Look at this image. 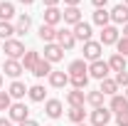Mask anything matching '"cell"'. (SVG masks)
<instances>
[{
    "instance_id": "obj_1",
    "label": "cell",
    "mask_w": 128,
    "mask_h": 126,
    "mask_svg": "<svg viewBox=\"0 0 128 126\" xmlns=\"http://www.w3.org/2000/svg\"><path fill=\"white\" fill-rule=\"evenodd\" d=\"M2 49H5L8 59H20V57H25V52H27L20 40H5V42H2Z\"/></svg>"
},
{
    "instance_id": "obj_2",
    "label": "cell",
    "mask_w": 128,
    "mask_h": 126,
    "mask_svg": "<svg viewBox=\"0 0 128 126\" xmlns=\"http://www.w3.org/2000/svg\"><path fill=\"white\" fill-rule=\"evenodd\" d=\"M101 52H104V45H101V42H96V40L84 42V62H86V59H89V62L101 59Z\"/></svg>"
},
{
    "instance_id": "obj_3",
    "label": "cell",
    "mask_w": 128,
    "mask_h": 126,
    "mask_svg": "<svg viewBox=\"0 0 128 126\" xmlns=\"http://www.w3.org/2000/svg\"><path fill=\"white\" fill-rule=\"evenodd\" d=\"M108 72H111V69H108V62H104V59H96V62L89 64V77L98 79V82L108 77Z\"/></svg>"
},
{
    "instance_id": "obj_4",
    "label": "cell",
    "mask_w": 128,
    "mask_h": 126,
    "mask_svg": "<svg viewBox=\"0 0 128 126\" xmlns=\"http://www.w3.org/2000/svg\"><path fill=\"white\" fill-rule=\"evenodd\" d=\"M121 40V32H118V27L116 25H106V27H101V45H116Z\"/></svg>"
},
{
    "instance_id": "obj_5",
    "label": "cell",
    "mask_w": 128,
    "mask_h": 126,
    "mask_svg": "<svg viewBox=\"0 0 128 126\" xmlns=\"http://www.w3.org/2000/svg\"><path fill=\"white\" fill-rule=\"evenodd\" d=\"M57 45L62 49H72L76 45V37H74V32L72 30H57V40H54Z\"/></svg>"
},
{
    "instance_id": "obj_6",
    "label": "cell",
    "mask_w": 128,
    "mask_h": 126,
    "mask_svg": "<svg viewBox=\"0 0 128 126\" xmlns=\"http://www.w3.org/2000/svg\"><path fill=\"white\" fill-rule=\"evenodd\" d=\"M30 119V109L25 106V104H12L10 106V121H17V124H22V121H27Z\"/></svg>"
},
{
    "instance_id": "obj_7",
    "label": "cell",
    "mask_w": 128,
    "mask_h": 126,
    "mask_svg": "<svg viewBox=\"0 0 128 126\" xmlns=\"http://www.w3.org/2000/svg\"><path fill=\"white\" fill-rule=\"evenodd\" d=\"M108 121H111V109L101 106V109L91 111V126H106Z\"/></svg>"
},
{
    "instance_id": "obj_8",
    "label": "cell",
    "mask_w": 128,
    "mask_h": 126,
    "mask_svg": "<svg viewBox=\"0 0 128 126\" xmlns=\"http://www.w3.org/2000/svg\"><path fill=\"white\" fill-rule=\"evenodd\" d=\"M64 57V49L57 45V42H49V45H44V59H47L49 64L52 62H59Z\"/></svg>"
},
{
    "instance_id": "obj_9",
    "label": "cell",
    "mask_w": 128,
    "mask_h": 126,
    "mask_svg": "<svg viewBox=\"0 0 128 126\" xmlns=\"http://www.w3.org/2000/svg\"><path fill=\"white\" fill-rule=\"evenodd\" d=\"M111 22H116V25H126V22H128V5H123V3L113 5V10H111Z\"/></svg>"
},
{
    "instance_id": "obj_10",
    "label": "cell",
    "mask_w": 128,
    "mask_h": 126,
    "mask_svg": "<svg viewBox=\"0 0 128 126\" xmlns=\"http://www.w3.org/2000/svg\"><path fill=\"white\" fill-rule=\"evenodd\" d=\"M49 84H52L54 89H64V87L69 84V72H59V69H52V74H49Z\"/></svg>"
},
{
    "instance_id": "obj_11",
    "label": "cell",
    "mask_w": 128,
    "mask_h": 126,
    "mask_svg": "<svg viewBox=\"0 0 128 126\" xmlns=\"http://www.w3.org/2000/svg\"><path fill=\"white\" fill-rule=\"evenodd\" d=\"M44 114L49 119H59L62 116V101L59 99H47L44 101Z\"/></svg>"
},
{
    "instance_id": "obj_12",
    "label": "cell",
    "mask_w": 128,
    "mask_h": 126,
    "mask_svg": "<svg viewBox=\"0 0 128 126\" xmlns=\"http://www.w3.org/2000/svg\"><path fill=\"white\" fill-rule=\"evenodd\" d=\"M74 37H76V40H81V42H89V40H91V25H89V22H84V20H81L79 25H74Z\"/></svg>"
},
{
    "instance_id": "obj_13",
    "label": "cell",
    "mask_w": 128,
    "mask_h": 126,
    "mask_svg": "<svg viewBox=\"0 0 128 126\" xmlns=\"http://www.w3.org/2000/svg\"><path fill=\"white\" fill-rule=\"evenodd\" d=\"M62 20L66 25H79L81 22V10L79 8H64L62 10Z\"/></svg>"
},
{
    "instance_id": "obj_14",
    "label": "cell",
    "mask_w": 128,
    "mask_h": 126,
    "mask_svg": "<svg viewBox=\"0 0 128 126\" xmlns=\"http://www.w3.org/2000/svg\"><path fill=\"white\" fill-rule=\"evenodd\" d=\"M59 22H62V10L59 8H44V25L57 27Z\"/></svg>"
},
{
    "instance_id": "obj_15",
    "label": "cell",
    "mask_w": 128,
    "mask_h": 126,
    "mask_svg": "<svg viewBox=\"0 0 128 126\" xmlns=\"http://www.w3.org/2000/svg\"><path fill=\"white\" fill-rule=\"evenodd\" d=\"M37 62H40V52H37V49H27L25 57H22V69H25V72H32Z\"/></svg>"
},
{
    "instance_id": "obj_16",
    "label": "cell",
    "mask_w": 128,
    "mask_h": 126,
    "mask_svg": "<svg viewBox=\"0 0 128 126\" xmlns=\"http://www.w3.org/2000/svg\"><path fill=\"white\" fill-rule=\"evenodd\" d=\"M22 72H25V69H22V62H20V59H5V74H8V77L17 79Z\"/></svg>"
},
{
    "instance_id": "obj_17",
    "label": "cell",
    "mask_w": 128,
    "mask_h": 126,
    "mask_svg": "<svg viewBox=\"0 0 128 126\" xmlns=\"http://www.w3.org/2000/svg\"><path fill=\"white\" fill-rule=\"evenodd\" d=\"M108 109H111V114H113V111H116V114L128 111V99H126V94H123V96H121V94L111 96V104H108Z\"/></svg>"
},
{
    "instance_id": "obj_18",
    "label": "cell",
    "mask_w": 128,
    "mask_h": 126,
    "mask_svg": "<svg viewBox=\"0 0 128 126\" xmlns=\"http://www.w3.org/2000/svg\"><path fill=\"white\" fill-rule=\"evenodd\" d=\"M32 74H34L37 79H42V77H49V74H52V64H49L47 59H44V57H40V62L34 64Z\"/></svg>"
},
{
    "instance_id": "obj_19",
    "label": "cell",
    "mask_w": 128,
    "mask_h": 126,
    "mask_svg": "<svg viewBox=\"0 0 128 126\" xmlns=\"http://www.w3.org/2000/svg\"><path fill=\"white\" fill-rule=\"evenodd\" d=\"M66 101H69V106H84L86 104V94L81 89H72V92H66Z\"/></svg>"
},
{
    "instance_id": "obj_20",
    "label": "cell",
    "mask_w": 128,
    "mask_h": 126,
    "mask_svg": "<svg viewBox=\"0 0 128 126\" xmlns=\"http://www.w3.org/2000/svg\"><path fill=\"white\" fill-rule=\"evenodd\" d=\"M69 77H79V74H89V64L84 62V59H74V62L69 64Z\"/></svg>"
},
{
    "instance_id": "obj_21",
    "label": "cell",
    "mask_w": 128,
    "mask_h": 126,
    "mask_svg": "<svg viewBox=\"0 0 128 126\" xmlns=\"http://www.w3.org/2000/svg\"><path fill=\"white\" fill-rule=\"evenodd\" d=\"M104 96H116L118 94V84H116V79H101V89H98Z\"/></svg>"
},
{
    "instance_id": "obj_22",
    "label": "cell",
    "mask_w": 128,
    "mask_h": 126,
    "mask_svg": "<svg viewBox=\"0 0 128 126\" xmlns=\"http://www.w3.org/2000/svg\"><path fill=\"white\" fill-rule=\"evenodd\" d=\"M108 69L116 72V74H118V72H126V57H123V54H118V52L111 54V59H108Z\"/></svg>"
},
{
    "instance_id": "obj_23",
    "label": "cell",
    "mask_w": 128,
    "mask_h": 126,
    "mask_svg": "<svg viewBox=\"0 0 128 126\" xmlns=\"http://www.w3.org/2000/svg\"><path fill=\"white\" fill-rule=\"evenodd\" d=\"M40 40H44V45H49V42H54L57 40V27H52V25H40Z\"/></svg>"
},
{
    "instance_id": "obj_24",
    "label": "cell",
    "mask_w": 128,
    "mask_h": 126,
    "mask_svg": "<svg viewBox=\"0 0 128 126\" xmlns=\"http://www.w3.org/2000/svg\"><path fill=\"white\" fill-rule=\"evenodd\" d=\"M94 22L98 25V27H106V25H111V13H108L106 8H98V10H94Z\"/></svg>"
},
{
    "instance_id": "obj_25",
    "label": "cell",
    "mask_w": 128,
    "mask_h": 126,
    "mask_svg": "<svg viewBox=\"0 0 128 126\" xmlns=\"http://www.w3.org/2000/svg\"><path fill=\"white\" fill-rule=\"evenodd\" d=\"M8 94H10V99H22V96L27 94V87L20 82V79H15L12 84H10V89H8Z\"/></svg>"
},
{
    "instance_id": "obj_26",
    "label": "cell",
    "mask_w": 128,
    "mask_h": 126,
    "mask_svg": "<svg viewBox=\"0 0 128 126\" xmlns=\"http://www.w3.org/2000/svg\"><path fill=\"white\" fill-rule=\"evenodd\" d=\"M69 121H74V124H84V116H86V111L84 106H69Z\"/></svg>"
},
{
    "instance_id": "obj_27",
    "label": "cell",
    "mask_w": 128,
    "mask_h": 126,
    "mask_svg": "<svg viewBox=\"0 0 128 126\" xmlns=\"http://www.w3.org/2000/svg\"><path fill=\"white\" fill-rule=\"evenodd\" d=\"M86 104H91L94 109H101V106H104V94H101L98 89H96V92H89V94H86Z\"/></svg>"
},
{
    "instance_id": "obj_28",
    "label": "cell",
    "mask_w": 128,
    "mask_h": 126,
    "mask_svg": "<svg viewBox=\"0 0 128 126\" xmlns=\"http://www.w3.org/2000/svg\"><path fill=\"white\" fill-rule=\"evenodd\" d=\"M30 25H32V17L30 15H20V17H17V25H15V32H17V35H25V32L30 30Z\"/></svg>"
},
{
    "instance_id": "obj_29",
    "label": "cell",
    "mask_w": 128,
    "mask_h": 126,
    "mask_svg": "<svg viewBox=\"0 0 128 126\" xmlns=\"http://www.w3.org/2000/svg\"><path fill=\"white\" fill-rule=\"evenodd\" d=\"M12 35H17V32H15V25L0 20V40H12Z\"/></svg>"
},
{
    "instance_id": "obj_30",
    "label": "cell",
    "mask_w": 128,
    "mask_h": 126,
    "mask_svg": "<svg viewBox=\"0 0 128 126\" xmlns=\"http://www.w3.org/2000/svg\"><path fill=\"white\" fill-rule=\"evenodd\" d=\"M27 94H30L32 101H44V94H47V92H44V87H42V84H34V87L27 89Z\"/></svg>"
},
{
    "instance_id": "obj_31",
    "label": "cell",
    "mask_w": 128,
    "mask_h": 126,
    "mask_svg": "<svg viewBox=\"0 0 128 126\" xmlns=\"http://www.w3.org/2000/svg\"><path fill=\"white\" fill-rule=\"evenodd\" d=\"M69 84L74 87V89H86V84H89V74H79V77H69Z\"/></svg>"
},
{
    "instance_id": "obj_32",
    "label": "cell",
    "mask_w": 128,
    "mask_h": 126,
    "mask_svg": "<svg viewBox=\"0 0 128 126\" xmlns=\"http://www.w3.org/2000/svg\"><path fill=\"white\" fill-rule=\"evenodd\" d=\"M15 15V5L12 3H0V20H10V17Z\"/></svg>"
},
{
    "instance_id": "obj_33",
    "label": "cell",
    "mask_w": 128,
    "mask_h": 126,
    "mask_svg": "<svg viewBox=\"0 0 128 126\" xmlns=\"http://www.w3.org/2000/svg\"><path fill=\"white\" fill-rule=\"evenodd\" d=\"M10 106H12L10 94H8V92H0V111H10Z\"/></svg>"
},
{
    "instance_id": "obj_34",
    "label": "cell",
    "mask_w": 128,
    "mask_h": 126,
    "mask_svg": "<svg viewBox=\"0 0 128 126\" xmlns=\"http://www.w3.org/2000/svg\"><path fill=\"white\" fill-rule=\"evenodd\" d=\"M116 47H118V54L128 57V40H126V37H121V40L116 42Z\"/></svg>"
},
{
    "instance_id": "obj_35",
    "label": "cell",
    "mask_w": 128,
    "mask_h": 126,
    "mask_svg": "<svg viewBox=\"0 0 128 126\" xmlns=\"http://www.w3.org/2000/svg\"><path fill=\"white\" fill-rule=\"evenodd\" d=\"M116 84L118 87H128V72H118L116 74Z\"/></svg>"
},
{
    "instance_id": "obj_36",
    "label": "cell",
    "mask_w": 128,
    "mask_h": 126,
    "mask_svg": "<svg viewBox=\"0 0 128 126\" xmlns=\"http://www.w3.org/2000/svg\"><path fill=\"white\" fill-rule=\"evenodd\" d=\"M116 124H118V126H128V111L116 114Z\"/></svg>"
},
{
    "instance_id": "obj_37",
    "label": "cell",
    "mask_w": 128,
    "mask_h": 126,
    "mask_svg": "<svg viewBox=\"0 0 128 126\" xmlns=\"http://www.w3.org/2000/svg\"><path fill=\"white\" fill-rule=\"evenodd\" d=\"M79 3H81V0H64L66 8H79Z\"/></svg>"
},
{
    "instance_id": "obj_38",
    "label": "cell",
    "mask_w": 128,
    "mask_h": 126,
    "mask_svg": "<svg viewBox=\"0 0 128 126\" xmlns=\"http://www.w3.org/2000/svg\"><path fill=\"white\" fill-rule=\"evenodd\" d=\"M91 3H94L96 10H98V8H106V3H108V0H91Z\"/></svg>"
},
{
    "instance_id": "obj_39",
    "label": "cell",
    "mask_w": 128,
    "mask_h": 126,
    "mask_svg": "<svg viewBox=\"0 0 128 126\" xmlns=\"http://www.w3.org/2000/svg\"><path fill=\"white\" fill-rule=\"evenodd\" d=\"M44 5H47V8H57V5H59V0H44Z\"/></svg>"
},
{
    "instance_id": "obj_40",
    "label": "cell",
    "mask_w": 128,
    "mask_h": 126,
    "mask_svg": "<svg viewBox=\"0 0 128 126\" xmlns=\"http://www.w3.org/2000/svg\"><path fill=\"white\" fill-rule=\"evenodd\" d=\"M20 126H40V124H37V121H32V119H27V121H22Z\"/></svg>"
},
{
    "instance_id": "obj_41",
    "label": "cell",
    "mask_w": 128,
    "mask_h": 126,
    "mask_svg": "<svg viewBox=\"0 0 128 126\" xmlns=\"http://www.w3.org/2000/svg\"><path fill=\"white\" fill-rule=\"evenodd\" d=\"M0 126H12V121L10 119H0Z\"/></svg>"
},
{
    "instance_id": "obj_42",
    "label": "cell",
    "mask_w": 128,
    "mask_h": 126,
    "mask_svg": "<svg viewBox=\"0 0 128 126\" xmlns=\"http://www.w3.org/2000/svg\"><path fill=\"white\" fill-rule=\"evenodd\" d=\"M123 37H126V40H128V22H126V25H123Z\"/></svg>"
},
{
    "instance_id": "obj_43",
    "label": "cell",
    "mask_w": 128,
    "mask_h": 126,
    "mask_svg": "<svg viewBox=\"0 0 128 126\" xmlns=\"http://www.w3.org/2000/svg\"><path fill=\"white\" fill-rule=\"evenodd\" d=\"M20 3H22V5H32L34 0H20Z\"/></svg>"
},
{
    "instance_id": "obj_44",
    "label": "cell",
    "mask_w": 128,
    "mask_h": 126,
    "mask_svg": "<svg viewBox=\"0 0 128 126\" xmlns=\"http://www.w3.org/2000/svg\"><path fill=\"white\" fill-rule=\"evenodd\" d=\"M2 84H5V79H2V74H0V89H2Z\"/></svg>"
},
{
    "instance_id": "obj_45",
    "label": "cell",
    "mask_w": 128,
    "mask_h": 126,
    "mask_svg": "<svg viewBox=\"0 0 128 126\" xmlns=\"http://www.w3.org/2000/svg\"><path fill=\"white\" fill-rule=\"evenodd\" d=\"M126 99H128V87H126Z\"/></svg>"
},
{
    "instance_id": "obj_46",
    "label": "cell",
    "mask_w": 128,
    "mask_h": 126,
    "mask_svg": "<svg viewBox=\"0 0 128 126\" xmlns=\"http://www.w3.org/2000/svg\"><path fill=\"white\" fill-rule=\"evenodd\" d=\"M123 5H128V0H123Z\"/></svg>"
},
{
    "instance_id": "obj_47",
    "label": "cell",
    "mask_w": 128,
    "mask_h": 126,
    "mask_svg": "<svg viewBox=\"0 0 128 126\" xmlns=\"http://www.w3.org/2000/svg\"><path fill=\"white\" fill-rule=\"evenodd\" d=\"M76 126H86V124H76Z\"/></svg>"
},
{
    "instance_id": "obj_48",
    "label": "cell",
    "mask_w": 128,
    "mask_h": 126,
    "mask_svg": "<svg viewBox=\"0 0 128 126\" xmlns=\"http://www.w3.org/2000/svg\"><path fill=\"white\" fill-rule=\"evenodd\" d=\"M0 64H2V59H0Z\"/></svg>"
},
{
    "instance_id": "obj_49",
    "label": "cell",
    "mask_w": 128,
    "mask_h": 126,
    "mask_svg": "<svg viewBox=\"0 0 128 126\" xmlns=\"http://www.w3.org/2000/svg\"><path fill=\"white\" fill-rule=\"evenodd\" d=\"M0 3H2V0H0Z\"/></svg>"
}]
</instances>
